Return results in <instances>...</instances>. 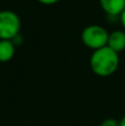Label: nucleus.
<instances>
[{"label": "nucleus", "instance_id": "obj_1", "mask_svg": "<svg viewBox=\"0 0 125 126\" xmlns=\"http://www.w3.org/2000/svg\"><path fill=\"white\" fill-rule=\"evenodd\" d=\"M120 53L115 52L108 46L94 50L90 58V67L97 76L106 78L116 72L120 65Z\"/></svg>", "mask_w": 125, "mask_h": 126}, {"label": "nucleus", "instance_id": "obj_2", "mask_svg": "<svg viewBox=\"0 0 125 126\" xmlns=\"http://www.w3.org/2000/svg\"><path fill=\"white\" fill-rule=\"evenodd\" d=\"M109 34L110 32L101 24H90L82 30L81 41L86 48L94 51L108 46Z\"/></svg>", "mask_w": 125, "mask_h": 126}, {"label": "nucleus", "instance_id": "obj_3", "mask_svg": "<svg viewBox=\"0 0 125 126\" xmlns=\"http://www.w3.org/2000/svg\"><path fill=\"white\" fill-rule=\"evenodd\" d=\"M21 19L12 10H0V40H12L20 34Z\"/></svg>", "mask_w": 125, "mask_h": 126}, {"label": "nucleus", "instance_id": "obj_4", "mask_svg": "<svg viewBox=\"0 0 125 126\" xmlns=\"http://www.w3.org/2000/svg\"><path fill=\"white\" fill-rule=\"evenodd\" d=\"M100 6L109 17H120L125 10V0H99Z\"/></svg>", "mask_w": 125, "mask_h": 126}, {"label": "nucleus", "instance_id": "obj_5", "mask_svg": "<svg viewBox=\"0 0 125 126\" xmlns=\"http://www.w3.org/2000/svg\"><path fill=\"white\" fill-rule=\"evenodd\" d=\"M108 47L115 52L121 53L125 50V30L116 29L110 32L108 40Z\"/></svg>", "mask_w": 125, "mask_h": 126}, {"label": "nucleus", "instance_id": "obj_6", "mask_svg": "<svg viewBox=\"0 0 125 126\" xmlns=\"http://www.w3.org/2000/svg\"><path fill=\"white\" fill-rule=\"evenodd\" d=\"M16 53V46L12 40H0V63L12 60Z\"/></svg>", "mask_w": 125, "mask_h": 126}, {"label": "nucleus", "instance_id": "obj_7", "mask_svg": "<svg viewBox=\"0 0 125 126\" xmlns=\"http://www.w3.org/2000/svg\"><path fill=\"white\" fill-rule=\"evenodd\" d=\"M101 126H120V121H116L114 118H105L101 123Z\"/></svg>", "mask_w": 125, "mask_h": 126}, {"label": "nucleus", "instance_id": "obj_8", "mask_svg": "<svg viewBox=\"0 0 125 126\" xmlns=\"http://www.w3.org/2000/svg\"><path fill=\"white\" fill-rule=\"evenodd\" d=\"M37 1L44 4V6H52V4L58 3V2L61 1V0H37Z\"/></svg>", "mask_w": 125, "mask_h": 126}, {"label": "nucleus", "instance_id": "obj_9", "mask_svg": "<svg viewBox=\"0 0 125 126\" xmlns=\"http://www.w3.org/2000/svg\"><path fill=\"white\" fill-rule=\"evenodd\" d=\"M120 21H121V24H122V27H123V29L125 30V10L122 12V15L120 16Z\"/></svg>", "mask_w": 125, "mask_h": 126}, {"label": "nucleus", "instance_id": "obj_10", "mask_svg": "<svg viewBox=\"0 0 125 126\" xmlns=\"http://www.w3.org/2000/svg\"><path fill=\"white\" fill-rule=\"evenodd\" d=\"M120 126H125V116H123V117L120 120Z\"/></svg>", "mask_w": 125, "mask_h": 126}]
</instances>
